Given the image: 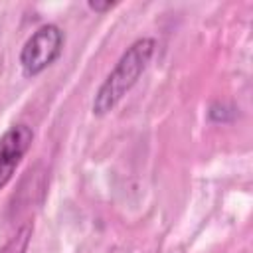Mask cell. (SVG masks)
Instances as JSON below:
<instances>
[{
  "label": "cell",
  "instance_id": "obj_2",
  "mask_svg": "<svg viewBox=\"0 0 253 253\" xmlns=\"http://www.w3.org/2000/svg\"><path fill=\"white\" fill-rule=\"evenodd\" d=\"M63 49V32L55 24L40 26L24 43L20 51V65L26 77H36L45 71Z\"/></svg>",
  "mask_w": 253,
  "mask_h": 253
},
{
  "label": "cell",
  "instance_id": "obj_4",
  "mask_svg": "<svg viewBox=\"0 0 253 253\" xmlns=\"http://www.w3.org/2000/svg\"><path fill=\"white\" fill-rule=\"evenodd\" d=\"M30 237H32V223H26L22 225L16 235L0 249V253H26L28 251V245H30Z\"/></svg>",
  "mask_w": 253,
  "mask_h": 253
},
{
  "label": "cell",
  "instance_id": "obj_5",
  "mask_svg": "<svg viewBox=\"0 0 253 253\" xmlns=\"http://www.w3.org/2000/svg\"><path fill=\"white\" fill-rule=\"evenodd\" d=\"M87 6L95 12H105V10H111L115 6V2H87Z\"/></svg>",
  "mask_w": 253,
  "mask_h": 253
},
{
  "label": "cell",
  "instance_id": "obj_1",
  "mask_svg": "<svg viewBox=\"0 0 253 253\" xmlns=\"http://www.w3.org/2000/svg\"><path fill=\"white\" fill-rule=\"evenodd\" d=\"M156 42L152 38H140L126 47L121 59L115 63L113 71L101 83L93 99V115L103 117L117 107V103L134 87L138 77L144 73L146 65L152 59Z\"/></svg>",
  "mask_w": 253,
  "mask_h": 253
},
{
  "label": "cell",
  "instance_id": "obj_3",
  "mask_svg": "<svg viewBox=\"0 0 253 253\" xmlns=\"http://www.w3.org/2000/svg\"><path fill=\"white\" fill-rule=\"evenodd\" d=\"M34 132L28 125H12L0 136V190L12 180L14 170L28 152Z\"/></svg>",
  "mask_w": 253,
  "mask_h": 253
}]
</instances>
